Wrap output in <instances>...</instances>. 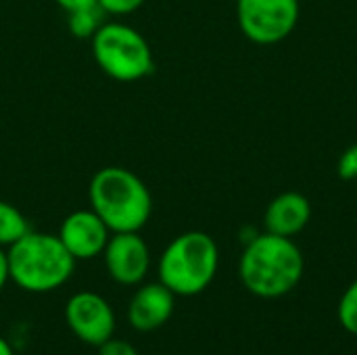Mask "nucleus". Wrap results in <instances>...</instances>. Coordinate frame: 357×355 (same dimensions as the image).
I'll list each match as a JSON object with an SVG mask.
<instances>
[{
    "mask_svg": "<svg viewBox=\"0 0 357 355\" xmlns=\"http://www.w3.org/2000/svg\"><path fill=\"white\" fill-rule=\"evenodd\" d=\"M310 220H312V203L305 195L295 190H287L274 197L264 213L266 232L287 239H293L299 232H303Z\"/></svg>",
    "mask_w": 357,
    "mask_h": 355,
    "instance_id": "9b49d317",
    "label": "nucleus"
},
{
    "mask_svg": "<svg viewBox=\"0 0 357 355\" xmlns=\"http://www.w3.org/2000/svg\"><path fill=\"white\" fill-rule=\"evenodd\" d=\"M299 0H236L241 31L259 46L287 40L299 23Z\"/></svg>",
    "mask_w": 357,
    "mask_h": 355,
    "instance_id": "423d86ee",
    "label": "nucleus"
},
{
    "mask_svg": "<svg viewBox=\"0 0 357 355\" xmlns=\"http://www.w3.org/2000/svg\"><path fill=\"white\" fill-rule=\"evenodd\" d=\"M65 322L84 345L96 349L115 335L117 326L111 303L94 291H79L69 297L65 303Z\"/></svg>",
    "mask_w": 357,
    "mask_h": 355,
    "instance_id": "0eeeda50",
    "label": "nucleus"
},
{
    "mask_svg": "<svg viewBox=\"0 0 357 355\" xmlns=\"http://www.w3.org/2000/svg\"><path fill=\"white\" fill-rule=\"evenodd\" d=\"M29 230L31 228L27 218L13 203L0 201V247L8 249L19 239H23Z\"/></svg>",
    "mask_w": 357,
    "mask_h": 355,
    "instance_id": "f8f14e48",
    "label": "nucleus"
},
{
    "mask_svg": "<svg viewBox=\"0 0 357 355\" xmlns=\"http://www.w3.org/2000/svg\"><path fill=\"white\" fill-rule=\"evenodd\" d=\"M146 0H98V6L102 8L105 15H115V17H126L136 13Z\"/></svg>",
    "mask_w": 357,
    "mask_h": 355,
    "instance_id": "dca6fc26",
    "label": "nucleus"
},
{
    "mask_svg": "<svg viewBox=\"0 0 357 355\" xmlns=\"http://www.w3.org/2000/svg\"><path fill=\"white\" fill-rule=\"evenodd\" d=\"M65 13H73L79 8H90V6H98V0H54Z\"/></svg>",
    "mask_w": 357,
    "mask_h": 355,
    "instance_id": "a211bd4d",
    "label": "nucleus"
},
{
    "mask_svg": "<svg viewBox=\"0 0 357 355\" xmlns=\"http://www.w3.org/2000/svg\"><path fill=\"white\" fill-rule=\"evenodd\" d=\"M8 276L25 293L44 295L67 285L75 272V259L56 234L29 230L6 249Z\"/></svg>",
    "mask_w": 357,
    "mask_h": 355,
    "instance_id": "7ed1b4c3",
    "label": "nucleus"
},
{
    "mask_svg": "<svg viewBox=\"0 0 357 355\" xmlns=\"http://www.w3.org/2000/svg\"><path fill=\"white\" fill-rule=\"evenodd\" d=\"M90 209L111 232H140L153 216L149 186L126 167L109 165L98 169L88 186Z\"/></svg>",
    "mask_w": 357,
    "mask_h": 355,
    "instance_id": "f03ea898",
    "label": "nucleus"
},
{
    "mask_svg": "<svg viewBox=\"0 0 357 355\" xmlns=\"http://www.w3.org/2000/svg\"><path fill=\"white\" fill-rule=\"evenodd\" d=\"M10 282L8 276V259H6V249L0 247V293L4 291V287Z\"/></svg>",
    "mask_w": 357,
    "mask_h": 355,
    "instance_id": "6ab92c4d",
    "label": "nucleus"
},
{
    "mask_svg": "<svg viewBox=\"0 0 357 355\" xmlns=\"http://www.w3.org/2000/svg\"><path fill=\"white\" fill-rule=\"evenodd\" d=\"M98 355H140V354H138V349H136L130 341L111 337L109 341H105V343L98 347Z\"/></svg>",
    "mask_w": 357,
    "mask_h": 355,
    "instance_id": "f3484780",
    "label": "nucleus"
},
{
    "mask_svg": "<svg viewBox=\"0 0 357 355\" xmlns=\"http://www.w3.org/2000/svg\"><path fill=\"white\" fill-rule=\"evenodd\" d=\"M102 262L109 278L121 287H138L151 272V249L140 232H113Z\"/></svg>",
    "mask_w": 357,
    "mask_h": 355,
    "instance_id": "6e6552de",
    "label": "nucleus"
},
{
    "mask_svg": "<svg viewBox=\"0 0 357 355\" xmlns=\"http://www.w3.org/2000/svg\"><path fill=\"white\" fill-rule=\"evenodd\" d=\"M111 234L113 232L109 230V226L92 209L71 211L69 216H65L56 232L75 262H90L100 257Z\"/></svg>",
    "mask_w": 357,
    "mask_h": 355,
    "instance_id": "1a4fd4ad",
    "label": "nucleus"
},
{
    "mask_svg": "<svg viewBox=\"0 0 357 355\" xmlns=\"http://www.w3.org/2000/svg\"><path fill=\"white\" fill-rule=\"evenodd\" d=\"M105 13L100 6H90V8H79V10H73V13H67V27L69 31L79 38V40H90L98 27L105 23L102 21Z\"/></svg>",
    "mask_w": 357,
    "mask_h": 355,
    "instance_id": "ddd939ff",
    "label": "nucleus"
},
{
    "mask_svg": "<svg viewBox=\"0 0 357 355\" xmlns=\"http://www.w3.org/2000/svg\"><path fill=\"white\" fill-rule=\"evenodd\" d=\"M176 310V295L163 282H142L132 295L126 318L136 333H155L169 322Z\"/></svg>",
    "mask_w": 357,
    "mask_h": 355,
    "instance_id": "9d476101",
    "label": "nucleus"
},
{
    "mask_svg": "<svg viewBox=\"0 0 357 355\" xmlns=\"http://www.w3.org/2000/svg\"><path fill=\"white\" fill-rule=\"evenodd\" d=\"M337 318L349 335L357 337V278L341 295L339 308H337Z\"/></svg>",
    "mask_w": 357,
    "mask_h": 355,
    "instance_id": "4468645a",
    "label": "nucleus"
},
{
    "mask_svg": "<svg viewBox=\"0 0 357 355\" xmlns=\"http://www.w3.org/2000/svg\"><path fill=\"white\" fill-rule=\"evenodd\" d=\"M0 355H15L13 345H10L4 337H0Z\"/></svg>",
    "mask_w": 357,
    "mask_h": 355,
    "instance_id": "aec40b11",
    "label": "nucleus"
},
{
    "mask_svg": "<svg viewBox=\"0 0 357 355\" xmlns=\"http://www.w3.org/2000/svg\"><path fill=\"white\" fill-rule=\"evenodd\" d=\"M305 259L293 239L278 234H255L245 243L238 278L243 287L259 299H280L303 278Z\"/></svg>",
    "mask_w": 357,
    "mask_h": 355,
    "instance_id": "f257e3e1",
    "label": "nucleus"
},
{
    "mask_svg": "<svg viewBox=\"0 0 357 355\" xmlns=\"http://www.w3.org/2000/svg\"><path fill=\"white\" fill-rule=\"evenodd\" d=\"M220 249L213 236L201 230L178 234L157 262V276L176 297L201 295L215 278Z\"/></svg>",
    "mask_w": 357,
    "mask_h": 355,
    "instance_id": "20e7f679",
    "label": "nucleus"
},
{
    "mask_svg": "<svg viewBox=\"0 0 357 355\" xmlns=\"http://www.w3.org/2000/svg\"><path fill=\"white\" fill-rule=\"evenodd\" d=\"M337 176L345 182L357 180V144H351L343 151L337 163Z\"/></svg>",
    "mask_w": 357,
    "mask_h": 355,
    "instance_id": "2eb2a0df",
    "label": "nucleus"
},
{
    "mask_svg": "<svg viewBox=\"0 0 357 355\" xmlns=\"http://www.w3.org/2000/svg\"><path fill=\"white\" fill-rule=\"evenodd\" d=\"M90 48L100 71L117 82H138L155 71L149 40L128 23L105 21L90 38Z\"/></svg>",
    "mask_w": 357,
    "mask_h": 355,
    "instance_id": "39448f33",
    "label": "nucleus"
}]
</instances>
